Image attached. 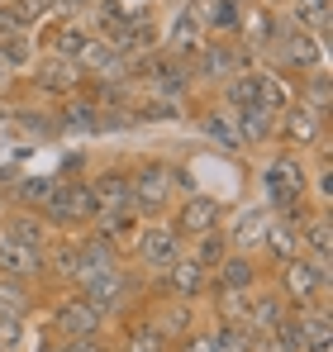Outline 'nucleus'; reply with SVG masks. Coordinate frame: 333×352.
Returning <instances> with one entry per match:
<instances>
[{
	"instance_id": "nucleus-1",
	"label": "nucleus",
	"mask_w": 333,
	"mask_h": 352,
	"mask_svg": "<svg viewBox=\"0 0 333 352\" xmlns=\"http://www.w3.org/2000/svg\"><path fill=\"white\" fill-rule=\"evenodd\" d=\"M262 190H267V200L290 205V200L305 190V172H300V162H295V157H277V162H267V172H262Z\"/></svg>"
},
{
	"instance_id": "nucleus-2",
	"label": "nucleus",
	"mask_w": 333,
	"mask_h": 352,
	"mask_svg": "<svg viewBox=\"0 0 333 352\" xmlns=\"http://www.w3.org/2000/svg\"><path fill=\"white\" fill-rule=\"evenodd\" d=\"M48 210H53V219H62V224H72V219H86V214H96L91 186H81V181L53 186V190H48Z\"/></svg>"
},
{
	"instance_id": "nucleus-3",
	"label": "nucleus",
	"mask_w": 333,
	"mask_h": 352,
	"mask_svg": "<svg viewBox=\"0 0 333 352\" xmlns=\"http://www.w3.org/2000/svg\"><path fill=\"white\" fill-rule=\"evenodd\" d=\"M166 190H171V172H166L162 162H153L148 172H138V181H129V195H133V205H143V210H158L166 200Z\"/></svg>"
},
{
	"instance_id": "nucleus-4",
	"label": "nucleus",
	"mask_w": 333,
	"mask_h": 352,
	"mask_svg": "<svg viewBox=\"0 0 333 352\" xmlns=\"http://www.w3.org/2000/svg\"><path fill=\"white\" fill-rule=\"evenodd\" d=\"M57 329L72 333V338H91V333L100 329V309H96L91 300H67V305L57 309Z\"/></svg>"
},
{
	"instance_id": "nucleus-5",
	"label": "nucleus",
	"mask_w": 333,
	"mask_h": 352,
	"mask_svg": "<svg viewBox=\"0 0 333 352\" xmlns=\"http://www.w3.org/2000/svg\"><path fill=\"white\" fill-rule=\"evenodd\" d=\"M39 267H43L39 248L14 243V238H5V243H0V272H5V276H34Z\"/></svg>"
},
{
	"instance_id": "nucleus-6",
	"label": "nucleus",
	"mask_w": 333,
	"mask_h": 352,
	"mask_svg": "<svg viewBox=\"0 0 333 352\" xmlns=\"http://www.w3.org/2000/svg\"><path fill=\"white\" fill-rule=\"evenodd\" d=\"M186 234H210L215 224H219V205L210 200V195H191L186 205H181V219H176Z\"/></svg>"
},
{
	"instance_id": "nucleus-7",
	"label": "nucleus",
	"mask_w": 333,
	"mask_h": 352,
	"mask_svg": "<svg viewBox=\"0 0 333 352\" xmlns=\"http://www.w3.org/2000/svg\"><path fill=\"white\" fill-rule=\"evenodd\" d=\"M119 295H124V276L114 272V267H105V272H96V276H86V300L105 314L110 305H119Z\"/></svg>"
},
{
	"instance_id": "nucleus-8",
	"label": "nucleus",
	"mask_w": 333,
	"mask_h": 352,
	"mask_svg": "<svg viewBox=\"0 0 333 352\" xmlns=\"http://www.w3.org/2000/svg\"><path fill=\"white\" fill-rule=\"evenodd\" d=\"M91 200H96V210H124V205H133V195H129V176H119V172H110V176H100L96 186H91Z\"/></svg>"
},
{
	"instance_id": "nucleus-9",
	"label": "nucleus",
	"mask_w": 333,
	"mask_h": 352,
	"mask_svg": "<svg viewBox=\"0 0 333 352\" xmlns=\"http://www.w3.org/2000/svg\"><path fill=\"white\" fill-rule=\"evenodd\" d=\"M138 252H143L148 267H171L176 262V234L171 229H148L138 238Z\"/></svg>"
},
{
	"instance_id": "nucleus-10",
	"label": "nucleus",
	"mask_w": 333,
	"mask_h": 352,
	"mask_svg": "<svg viewBox=\"0 0 333 352\" xmlns=\"http://www.w3.org/2000/svg\"><path fill=\"white\" fill-rule=\"evenodd\" d=\"M286 286H290V295L305 305V300H314V295H319V286H324V267L290 262V267H286Z\"/></svg>"
},
{
	"instance_id": "nucleus-11",
	"label": "nucleus",
	"mask_w": 333,
	"mask_h": 352,
	"mask_svg": "<svg viewBox=\"0 0 333 352\" xmlns=\"http://www.w3.org/2000/svg\"><path fill=\"white\" fill-rule=\"evenodd\" d=\"M267 229H272V214H267V210H243L238 224H233V243H238V248H257V243L267 238Z\"/></svg>"
},
{
	"instance_id": "nucleus-12",
	"label": "nucleus",
	"mask_w": 333,
	"mask_h": 352,
	"mask_svg": "<svg viewBox=\"0 0 333 352\" xmlns=\"http://www.w3.org/2000/svg\"><path fill=\"white\" fill-rule=\"evenodd\" d=\"M148 81H153L162 96H181V91H186V72L171 58H148Z\"/></svg>"
},
{
	"instance_id": "nucleus-13",
	"label": "nucleus",
	"mask_w": 333,
	"mask_h": 352,
	"mask_svg": "<svg viewBox=\"0 0 333 352\" xmlns=\"http://www.w3.org/2000/svg\"><path fill=\"white\" fill-rule=\"evenodd\" d=\"M34 76H39V86H43V91H72V86L81 81V76H76V62H67V58L43 62Z\"/></svg>"
},
{
	"instance_id": "nucleus-14",
	"label": "nucleus",
	"mask_w": 333,
	"mask_h": 352,
	"mask_svg": "<svg viewBox=\"0 0 333 352\" xmlns=\"http://www.w3.org/2000/svg\"><path fill=\"white\" fill-rule=\"evenodd\" d=\"M272 133V115L262 105H238V138L243 143H262Z\"/></svg>"
},
{
	"instance_id": "nucleus-15",
	"label": "nucleus",
	"mask_w": 333,
	"mask_h": 352,
	"mask_svg": "<svg viewBox=\"0 0 333 352\" xmlns=\"http://www.w3.org/2000/svg\"><path fill=\"white\" fill-rule=\"evenodd\" d=\"M166 276H171V291H181V295H195L200 286H205V267L195 262V257H176L171 267H166Z\"/></svg>"
},
{
	"instance_id": "nucleus-16",
	"label": "nucleus",
	"mask_w": 333,
	"mask_h": 352,
	"mask_svg": "<svg viewBox=\"0 0 333 352\" xmlns=\"http://www.w3.org/2000/svg\"><path fill=\"white\" fill-rule=\"evenodd\" d=\"M286 58L290 62H300V67H319V58H324V48L305 34V29H290L286 34Z\"/></svg>"
},
{
	"instance_id": "nucleus-17",
	"label": "nucleus",
	"mask_w": 333,
	"mask_h": 352,
	"mask_svg": "<svg viewBox=\"0 0 333 352\" xmlns=\"http://www.w3.org/2000/svg\"><path fill=\"white\" fill-rule=\"evenodd\" d=\"M195 19L215 24V29H233L238 24V5L233 0H195Z\"/></svg>"
},
{
	"instance_id": "nucleus-18",
	"label": "nucleus",
	"mask_w": 333,
	"mask_h": 352,
	"mask_svg": "<svg viewBox=\"0 0 333 352\" xmlns=\"http://www.w3.org/2000/svg\"><path fill=\"white\" fill-rule=\"evenodd\" d=\"M200 34H205V24L195 19V10H181V14H176V24H171V48H176V53L200 48Z\"/></svg>"
},
{
	"instance_id": "nucleus-19",
	"label": "nucleus",
	"mask_w": 333,
	"mask_h": 352,
	"mask_svg": "<svg viewBox=\"0 0 333 352\" xmlns=\"http://www.w3.org/2000/svg\"><path fill=\"white\" fill-rule=\"evenodd\" d=\"M257 105L267 110V115H277L290 105V91H286V81L281 76H267V72H257Z\"/></svg>"
},
{
	"instance_id": "nucleus-20",
	"label": "nucleus",
	"mask_w": 333,
	"mask_h": 352,
	"mask_svg": "<svg viewBox=\"0 0 333 352\" xmlns=\"http://www.w3.org/2000/svg\"><path fill=\"white\" fill-rule=\"evenodd\" d=\"M300 338L310 352H329L333 348V329L324 314H300Z\"/></svg>"
},
{
	"instance_id": "nucleus-21",
	"label": "nucleus",
	"mask_w": 333,
	"mask_h": 352,
	"mask_svg": "<svg viewBox=\"0 0 333 352\" xmlns=\"http://www.w3.org/2000/svg\"><path fill=\"white\" fill-rule=\"evenodd\" d=\"M133 229H138V214H133V205H124V210H110L105 214V243H129L133 238Z\"/></svg>"
},
{
	"instance_id": "nucleus-22",
	"label": "nucleus",
	"mask_w": 333,
	"mask_h": 352,
	"mask_svg": "<svg viewBox=\"0 0 333 352\" xmlns=\"http://www.w3.org/2000/svg\"><path fill=\"white\" fill-rule=\"evenodd\" d=\"M48 5H53V0H5V10H10V19H14L19 29H29V24H39V19L48 14Z\"/></svg>"
},
{
	"instance_id": "nucleus-23",
	"label": "nucleus",
	"mask_w": 333,
	"mask_h": 352,
	"mask_svg": "<svg viewBox=\"0 0 333 352\" xmlns=\"http://www.w3.org/2000/svg\"><path fill=\"white\" fill-rule=\"evenodd\" d=\"M262 243H267L277 257L295 262V248H300V243H295V229H290V224H277V219H272V229H267V238H262Z\"/></svg>"
},
{
	"instance_id": "nucleus-24",
	"label": "nucleus",
	"mask_w": 333,
	"mask_h": 352,
	"mask_svg": "<svg viewBox=\"0 0 333 352\" xmlns=\"http://www.w3.org/2000/svg\"><path fill=\"white\" fill-rule=\"evenodd\" d=\"M272 352H305V338H300V319H281L277 333L267 338Z\"/></svg>"
},
{
	"instance_id": "nucleus-25",
	"label": "nucleus",
	"mask_w": 333,
	"mask_h": 352,
	"mask_svg": "<svg viewBox=\"0 0 333 352\" xmlns=\"http://www.w3.org/2000/svg\"><path fill=\"white\" fill-rule=\"evenodd\" d=\"M233 67H238V53H233V48H219V43L205 48V58H200V72H205V76H228Z\"/></svg>"
},
{
	"instance_id": "nucleus-26",
	"label": "nucleus",
	"mask_w": 333,
	"mask_h": 352,
	"mask_svg": "<svg viewBox=\"0 0 333 352\" xmlns=\"http://www.w3.org/2000/svg\"><path fill=\"white\" fill-rule=\"evenodd\" d=\"M238 24H243L248 43H272V34H277L272 14H262V10H253V14H238Z\"/></svg>"
},
{
	"instance_id": "nucleus-27",
	"label": "nucleus",
	"mask_w": 333,
	"mask_h": 352,
	"mask_svg": "<svg viewBox=\"0 0 333 352\" xmlns=\"http://www.w3.org/2000/svg\"><path fill=\"white\" fill-rule=\"evenodd\" d=\"M248 281H253V262H248V257H233V262L219 267V286L224 291H243Z\"/></svg>"
},
{
	"instance_id": "nucleus-28",
	"label": "nucleus",
	"mask_w": 333,
	"mask_h": 352,
	"mask_svg": "<svg viewBox=\"0 0 333 352\" xmlns=\"http://www.w3.org/2000/svg\"><path fill=\"white\" fill-rule=\"evenodd\" d=\"M319 133V115H310V110H295V115L286 119V138L290 143H310Z\"/></svg>"
},
{
	"instance_id": "nucleus-29",
	"label": "nucleus",
	"mask_w": 333,
	"mask_h": 352,
	"mask_svg": "<svg viewBox=\"0 0 333 352\" xmlns=\"http://www.w3.org/2000/svg\"><path fill=\"white\" fill-rule=\"evenodd\" d=\"M248 314H253V329H262V333H267V329H277V324H281V300H277V295H262Z\"/></svg>"
},
{
	"instance_id": "nucleus-30",
	"label": "nucleus",
	"mask_w": 333,
	"mask_h": 352,
	"mask_svg": "<svg viewBox=\"0 0 333 352\" xmlns=\"http://www.w3.org/2000/svg\"><path fill=\"white\" fill-rule=\"evenodd\" d=\"M81 67H91V72H110V67H119V53H114L110 43H86Z\"/></svg>"
},
{
	"instance_id": "nucleus-31",
	"label": "nucleus",
	"mask_w": 333,
	"mask_h": 352,
	"mask_svg": "<svg viewBox=\"0 0 333 352\" xmlns=\"http://www.w3.org/2000/svg\"><path fill=\"white\" fill-rule=\"evenodd\" d=\"M0 352H24V324H19V314H0Z\"/></svg>"
},
{
	"instance_id": "nucleus-32",
	"label": "nucleus",
	"mask_w": 333,
	"mask_h": 352,
	"mask_svg": "<svg viewBox=\"0 0 333 352\" xmlns=\"http://www.w3.org/2000/svg\"><path fill=\"white\" fill-rule=\"evenodd\" d=\"M48 190H53V181H48V176H29V181H19V190H14V195H19L24 205H48Z\"/></svg>"
},
{
	"instance_id": "nucleus-33",
	"label": "nucleus",
	"mask_w": 333,
	"mask_h": 352,
	"mask_svg": "<svg viewBox=\"0 0 333 352\" xmlns=\"http://www.w3.org/2000/svg\"><path fill=\"white\" fill-rule=\"evenodd\" d=\"M205 133H210L215 143H224L228 153H233V148H243V138H238V129H233L228 119H219V115H210V119H205Z\"/></svg>"
},
{
	"instance_id": "nucleus-34",
	"label": "nucleus",
	"mask_w": 333,
	"mask_h": 352,
	"mask_svg": "<svg viewBox=\"0 0 333 352\" xmlns=\"http://www.w3.org/2000/svg\"><path fill=\"white\" fill-rule=\"evenodd\" d=\"M86 43H91V38H86L81 29H62V34H57V58L76 62L81 53H86Z\"/></svg>"
},
{
	"instance_id": "nucleus-35",
	"label": "nucleus",
	"mask_w": 333,
	"mask_h": 352,
	"mask_svg": "<svg viewBox=\"0 0 333 352\" xmlns=\"http://www.w3.org/2000/svg\"><path fill=\"white\" fill-rule=\"evenodd\" d=\"M228 100H233V105H257V72L228 81Z\"/></svg>"
},
{
	"instance_id": "nucleus-36",
	"label": "nucleus",
	"mask_w": 333,
	"mask_h": 352,
	"mask_svg": "<svg viewBox=\"0 0 333 352\" xmlns=\"http://www.w3.org/2000/svg\"><path fill=\"white\" fill-rule=\"evenodd\" d=\"M100 110H96V105H72V110H67V129H81V133H96V129H100Z\"/></svg>"
},
{
	"instance_id": "nucleus-37",
	"label": "nucleus",
	"mask_w": 333,
	"mask_h": 352,
	"mask_svg": "<svg viewBox=\"0 0 333 352\" xmlns=\"http://www.w3.org/2000/svg\"><path fill=\"white\" fill-rule=\"evenodd\" d=\"M295 14H300V24L324 29V24H329V0H300V5H295Z\"/></svg>"
},
{
	"instance_id": "nucleus-38",
	"label": "nucleus",
	"mask_w": 333,
	"mask_h": 352,
	"mask_svg": "<svg viewBox=\"0 0 333 352\" xmlns=\"http://www.w3.org/2000/svg\"><path fill=\"white\" fill-rule=\"evenodd\" d=\"M10 238L39 248V243H43V224H39V219H14V224H10Z\"/></svg>"
},
{
	"instance_id": "nucleus-39",
	"label": "nucleus",
	"mask_w": 333,
	"mask_h": 352,
	"mask_svg": "<svg viewBox=\"0 0 333 352\" xmlns=\"http://www.w3.org/2000/svg\"><path fill=\"white\" fill-rule=\"evenodd\" d=\"M310 248H314V252H319V267H329V248H333V238H329V224H324V219H319V224H310Z\"/></svg>"
},
{
	"instance_id": "nucleus-40",
	"label": "nucleus",
	"mask_w": 333,
	"mask_h": 352,
	"mask_svg": "<svg viewBox=\"0 0 333 352\" xmlns=\"http://www.w3.org/2000/svg\"><path fill=\"white\" fill-rule=\"evenodd\" d=\"M0 48H5V53H0V58H5V67L29 62V38H19V34H14V38H0Z\"/></svg>"
},
{
	"instance_id": "nucleus-41",
	"label": "nucleus",
	"mask_w": 333,
	"mask_h": 352,
	"mask_svg": "<svg viewBox=\"0 0 333 352\" xmlns=\"http://www.w3.org/2000/svg\"><path fill=\"white\" fill-rule=\"evenodd\" d=\"M158 343H162V338H158V329H138V333L129 338V352H162Z\"/></svg>"
},
{
	"instance_id": "nucleus-42",
	"label": "nucleus",
	"mask_w": 333,
	"mask_h": 352,
	"mask_svg": "<svg viewBox=\"0 0 333 352\" xmlns=\"http://www.w3.org/2000/svg\"><path fill=\"white\" fill-rule=\"evenodd\" d=\"M205 238V243H200V257H195V262H200V267H205V262H224V243L219 238H210V234H200Z\"/></svg>"
},
{
	"instance_id": "nucleus-43",
	"label": "nucleus",
	"mask_w": 333,
	"mask_h": 352,
	"mask_svg": "<svg viewBox=\"0 0 333 352\" xmlns=\"http://www.w3.org/2000/svg\"><path fill=\"white\" fill-rule=\"evenodd\" d=\"M310 105H314V115H324V110H329V81H324V76L310 86Z\"/></svg>"
},
{
	"instance_id": "nucleus-44",
	"label": "nucleus",
	"mask_w": 333,
	"mask_h": 352,
	"mask_svg": "<svg viewBox=\"0 0 333 352\" xmlns=\"http://www.w3.org/2000/svg\"><path fill=\"white\" fill-rule=\"evenodd\" d=\"M0 309H5V314H19V309H24V295L14 291V286H0Z\"/></svg>"
},
{
	"instance_id": "nucleus-45",
	"label": "nucleus",
	"mask_w": 333,
	"mask_h": 352,
	"mask_svg": "<svg viewBox=\"0 0 333 352\" xmlns=\"http://www.w3.org/2000/svg\"><path fill=\"white\" fill-rule=\"evenodd\" d=\"M62 352H100V343H91V338H72Z\"/></svg>"
},
{
	"instance_id": "nucleus-46",
	"label": "nucleus",
	"mask_w": 333,
	"mask_h": 352,
	"mask_svg": "<svg viewBox=\"0 0 333 352\" xmlns=\"http://www.w3.org/2000/svg\"><path fill=\"white\" fill-rule=\"evenodd\" d=\"M143 119H171V105H143Z\"/></svg>"
},
{
	"instance_id": "nucleus-47",
	"label": "nucleus",
	"mask_w": 333,
	"mask_h": 352,
	"mask_svg": "<svg viewBox=\"0 0 333 352\" xmlns=\"http://www.w3.org/2000/svg\"><path fill=\"white\" fill-rule=\"evenodd\" d=\"M186 352H215V338H191Z\"/></svg>"
},
{
	"instance_id": "nucleus-48",
	"label": "nucleus",
	"mask_w": 333,
	"mask_h": 352,
	"mask_svg": "<svg viewBox=\"0 0 333 352\" xmlns=\"http://www.w3.org/2000/svg\"><path fill=\"white\" fill-rule=\"evenodd\" d=\"M5 72H10V67H5V58H0V81H5Z\"/></svg>"
},
{
	"instance_id": "nucleus-49",
	"label": "nucleus",
	"mask_w": 333,
	"mask_h": 352,
	"mask_svg": "<svg viewBox=\"0 0 333 352\" xmlns=\"http://www.w3.org/2000/svg\"><path fill=\"white\" fill-rule=\"evenodd\" d=\"M0 5H5V0H0Z\"/></svg>"
}]
</instances>
